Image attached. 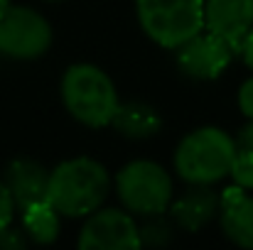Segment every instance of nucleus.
<instances>
[{
	"instance_id": "nucleus-18",
	"label": "nucleus",
	"mask_w": 253,
	"mask_h": 250,
	"mask_svg": "<svg viewBox=\"0 0 253 250\" xmlns=\"http://www.w3.org/2000/svg\"><path fill=\"white\" fill-rule=\"evenodd\" d=\"M15 221V201L10 189L5 186V181L0 179V228H5L7 223Z\"/></svg>"
},
{
	"instance_id": "nucleus-11",
	"label": "nucleus",
	"mask_w": 253,
	"mask_h": 250,
	"mask_svg": "<svg viewBox=\"0 0 253 250\" xmlns=\"http://www.w3.org/2000/svg\"><path fill=\"white\" fill-rule=\"evenodd\" d=\"M219 223L234 246L253 250V196L246 189L229 184L219 194Z\"/></svg>"
},
{
	"instance_id": "nucleus-9",
	"label": "nucleus",
	"mask_w": 253,
	"mask_h": 250,
	"mask_svg": "<svg viewBox=\"0 0 253 250\" xmlns=\"http://www.w3.org/2000/svg\"><path fill=\"white\" fill-rule=\"evenodd\" d=\"M253 25V0H204V30L226 39L236 54Z\"/></svg>"
},
{
	"instance_id": "nucleus-12",
	"label": "nucleus",
	"mask_w": 253,
	"mask_h": 250,
	"mask_svg": "<svg viewBox=\"0 0 253 250\" xmlns=\"http://www.w3.org/2000/svg\"><path fill=\"white\" fill-rule=\"evenodd\" d=\"M5 186L12 194L15 209L22 211L32 204L47 201V181H49V169L42 167L35 160L27 157H17L5 167V177H2Z\"/></svg>"
},
{
	"instance_id": "nucleus-6",
	"label": "nucleus",
	"mask_w": 253,
	"mask_h": 250,
	"mask_svg": "<svg viewBox=\"0 0 253 250\" xmlns=\"http://www.w3.org/2000/svg\"><path fill=\"white\" fill-rule=\"evenodd\" d=\"M54 39L44 15L12 0L0 5V54L17 62H32L49 52Z\"/></svg>"
},
{
	"instance_id": "nucleus-22",
	"label": "nucleus",
	"mask_w": 253,
	"mask_h": 250,
	"mask_svg": "<svg viewBox=\"0 0 253 250\" xmlns=\"http://www.w3.org/2000/svg\"><path fill=\"white\" fill-rule=\"evenodd\" d=\"M47 2H59V0H47Z\"/></svg>"
},
{
	"instance_id": "nucleus-17",
	"label": "nucleus",
	"mask_w": 253,
	"mask_h": 250,
	"mask_svg": "<svg viewBox=\"0 0 253 250\" xmlns=\"http://www.w3.org/2000/svg\"><path fill=\"white\" fill-rule=\"evenodd\" d=\"M25 246H27V236L22 226L7 223L5 228H0V250H20Z\"/></svg>"
},
{
	"instance_id": "nucleus-10",
	"label": "nucleus",
	"mask_w": 253,
	"mask_h": 250,
	"mask_svg": "<svg viewBox=\"0 0 253 250\" xmlns=\"http://www.w3.org/2000/svg\"><path fill=\"white\" fill-rule=\"evenodd\" d=\"M172 226L187 233H199L219 216V194L204 184H189V189L172 199L168 209Z\"/></svg>"
},
{
	"instance_id": "nucleus-13",
	"label": "nucleus",
	"mask_w": 253,
	"mask_h": 250,
	"mask_svg": "<svg viewBox=\"0 0 253 250\" xmlns=\"http://www.w3.org/2000/svg\"><path fill=\"white\" fill-rule=\"evenodd\" d=\"M111 125L118 135L128 140H148L163 130V118L153 106L143 101H128V103H118Z\"/></svg>"
},
{
	"instance_id": "nucleus-8",
	"label": "nucleus",
	"mask_w": 253,
	"mask_h": 250,
	"mask_svg": "<svg viewBox=\"0 0 253 250\" xmlns=\"http://www.w3.org/2000/svg\"><path fill=\"white\" fill-rule=\"evenodd\" d=\"M234 54L236 49L226 39L209 30H202L199 35H194L174 49V62L184 76L194 81H214L226 71Z\"/></svg>"
},
{
	"instance_id": "nucleus-5",
	"label": "nucleus",
	"mask_w": 253,
	"mask_h": 250,
	"mask_svg": "<svg viewBox=\"0 0 253 250\" xmlns=\"http://www.w3.org/2000/svg\"><path fill=\"white\" fill-rule=\"evenodd\" d=\"M135 15L145 37L169 52L204 30V0H135Z\"/></svg>"
},
{
	"instance_id": "nucleus-2",
	"label": "nucleus",
	"mask_w": 253,
	"mask_h": 250,
	"mask_svg": "<svg viewBox=\"0 0 253 250\" xmlns=\"http://www.w3.org/2000/svg\"><path fill=\"white\" fill-rule=\"evenodd\" d=\"M64 110L84 128H108L118 110V91L113 79L96 64H72L59 83Z\"/></svg>"
},
{
	"instance_id": "nucleus-20",
	"label": "nucleus",
	"mask_w": 253,
	"mask_h": 250,
	"mask_svg": "<svg viewBox=\"0 0 253 250\" xmlns=\"http://www.w3.org/2000/svg\"><path fill=\"white\" fill-rule=\"evenodd\" d=\"M236 147H244V150H251L253 152V118H249V123L236 133Z\"/></svg>"
},
{
	"instance_id": "nucleus-3",
	"label": "nucleus",
	"mask_w": 253,
	"mask_h": 250,
	"mask_svg": "<svg viewBox=\"0 0 253 250\" xmlns=\"http://www.w3.org/2000/svg\"><path fill=\"white\" fill-rule=\"evenodd\" d=\"M234 152H236V140L226 130L216 125H204L187 133L177 143L172 167L182 181L211 186L229 177Z\"/></svg>"
},
{
	"instance_id": "nucleus-15",
	"label": "nucleus",
	"mask_w": 253,
	"mask_h": 250,
	"mask_svg": "<svg viewBox=\"0 0 253 250\" xmlns=\"http://www.w3.org/2000/svg\"><path fill=\"white\" fill-rule=\"evenodd\" d=\"M138 233H140V248H145V246L160 248V246H168L172 241V223H168L163 218V214L148 216V223L138 226Z\"/></svg>"
},
{
	"instance_id": "nucleus-4",
	"label": "nucleus",
	"mask_w": 253,
	"mask_h": 250,
	"mask_svg": "<svg viewBox=\"0 0 253 250\" xmlns=\"http://www.w3.org/2000/svg\"><path fill=\"white\" fill-rule=\"evenodd\" d=\"M113 189L126 211L133 216H165L174 199L172 177L153 160H133L113 177Z\"/></svg>"
},
{
	"instance_id": "nucleus-14",
	"label": "nucleus",
	"mask_w": 253,
	"mask_h": 250,
	"mask_svg": "<svg viewBox=\"0 0 253 250\" xmlns=\"http://www.w3.org/2000/svg\"><path fill=\"white\" fill-rule=\"evenodd\" d=\"M59 214L52 209V204L40 201L27 209H22V231L27 241L37 246H49L59 238Z\"/></svg>"
},
{
	"instance_id": "nucleus-19",
	"label": "nucleus",
	"mask_w": 253,
	"mask_h": 250,
	"mask_svg": "<svg viewBox=\"0 0 253 250\" xmlns=\"http://www.w3.org/2000/svg\"><path fill=\"white\" fill-rule=\"evenodd\" d=\"M239 110L246 118H253V76L246 79L239 88Z\"/></svg>"
},
{
	"instance_id": "nucleus-7",
	"label": "nucleus",
	"mask_w": 253,
	"mask_h": 250,
	"mask_svg": "<svg viewBox=\"0 0 253 250\" xmlns=\"http://www.w3.org/2000/svg\"><path fill=\"white\" fill-rule=\"evenodd\" d=\"M77 246L82 250H138L140 233L130 211L101 206L84 218Z\"/></svg>"
},
{
	"instance_id": "nucleus-1",
	"label": "nucleus",
	"mask_w": 253,
	"mask_h": 250,
	"mask_svg": "<svg viewBox=\"0 0 253 250\" xmlns=\"http://www.w3.org/2000/svg\"><path fill=\"white\" fill-rule=\"evenodd\" d=\"M113 189L111 172L93 157H72L49 169L47 204L62 218H86L101 209Z\"/></svg>"
},
{
	"instance_id": "nucleus-16",
	"label": "nucleus",
	"mask_w": 253,
	"mask_h": 250,
	"mask_svg": "<svg viewBox=\"0 0 253 250\" xmlns=\"http://www.w3.org/2000/svg\"><path fill=\"white\" fill-rule=\"evenodd\" d=\"M229 177H231V184H236V186H241L246 191H253V152L251 150L236 147Z\"/></svg>"
},
{
	"instance_id": "nucleus-21",
	"label": "nucleus",
	"mask_w": 253,
	"mask_h": 250,
	"mask_svg": "<svg viewBox=\"0 0 253 250\" xmlns=\"http://www.w3.org/2000/svg\"><path fill=\"white\" fill-rule=\"evenodd\" d=\"M239 54L244 57V62H246V67L253 71V25L251 30L246 32V37H244V42H241V49H239Z\"/></svg>"
}]
</instances>
